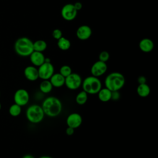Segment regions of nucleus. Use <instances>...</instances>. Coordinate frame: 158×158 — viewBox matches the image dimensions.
Masks as SVG:
<instances>
[{"instance_id": "nucleus-9", "label": "nucleus", "mask_w": 158, "mask_h": 158, "mask_svg": "<svg viewBox=\"0 0 158 158\" xmlns=\"http://www.w3.org/2000/svg\"><path fill=\"white\" fill-rule=\"evenodd\" d=\"M77 10L73 4H66L61 9V15L67 21H72L75 19L77 15Z\"/></svg>"}, {"instance_id": "nucleus-17", "label": "nucleus", "mask_w": 158, "mask_h": 158, "mask_svg": "<svg viewBox=\"0 0 158 158\" xmlns=\"http://www.w3.org/2000/svg\"><path fill=\"white\" fill-rule=\"evenodd\" d=\"M136 93L139 97L146 98L150 94L151 88L146 83L139 84L136 88Z\"/></svg>"}, {"instance_id": "nucleus-5", "label": "nucleus", "mask_w": 158, "mask_h": 158, "mask_svg": "<svg viewBox=\"0 0 158 158\" xmlns=\"http://www.w3.org/2000/svg\"><path fill=\"white\" fill-rule=\"evenodd\" d=\"M25 115L27 120L35 124L41 122L45 115L41 106L38 104L30 106L26 110Z\"/></svg>"}, {"instance_id": "nucleus-1", "label": "nucleus", "mask_w": 158, "mask_h": 158, "mask_svg": "<svg viewBox=\"0 0 158 158\" xmlns=\"http://www.w3.org/2000/svg\"><path fill=\"white\" fill-rule=\"evenodd\" d=\"M41 107L44 115L49 117H56L60 115L62 110L61 101L55 96H49L42 102Z\"/></svg>"}, {"instance_id": "nucleus-34", "label": "nucleus", "mask_w": 158, "mask_h": 158, "mask_svg": "<svg viewBox=\"0 0 158 158\" xmlns=\"http://www.w3.org/2000/svg\"><path fill=\"white\" fill-rule=\"evenodd\" d=\"M0 96H1V93H0Z\"/></svg>"}, {"instance_id": "nucleus-11", "label": "nucleus", "mask_w": 158, "mask_h": 158, "mask_svg": "<svg viewBox=\"0 0 158 158\" xmlns=\"http://www.w3.org/2000/svg\"><path fill=\"white\" fill-rule=\"evenodd\" d=\"M83 118L81 115L77 112L70 114L66 118V124L67 127L76 129L80 127L82 123Z\"/></svg>"}, {"instance_id": "nucleus-32", "label": "nucleus", "mask_w": 158, "mask_h": 158, "mask_svg": "<svg viewBox=\"0 0 158 158\" xmlns=\"http://www.w3.org/2000/svg\"><path fill=\"white\" fill-rule=\"evenodd\" d=\"M39 158H53V157H51L49 156H42L40 157Z\"/></svg>"}, {"instance_id": "nucleus-2", "label": "nucleus", "mask_w": 158, "mask_h": 158, "mask_svg": "<svg viewBox=\"0 0 158 158\" xmlns=\"http://www.w3.org/2000/svg\"><path fill=\"white\" fill-rule=\"evenodd\" d=\"M125 83L124 75L118 72L110 73L104 80L105 87L111 91L120 90L124 86Z\"/></svg>"}, {"instance_id": "nucleus-15", "label": "nucleus", "mask_w": 158, "mask_h": 158, "mask_svg": "<svg viewBox=\"0 0 158 158\" xmlns=\"http://www.w3.org/2000/svg\"><path fill=\"white\" fill-rule=\"evenodd\" d=\"M154 47V43L149 38H143L139 43V48L140 50L146 53L151 52L153 50Z\"/></svg>"}, {"instance_id": "nucleus-33", "label": "nucleus", "mask_w": 158, "mask_h": 158, "mask_svg": "<svg viewBox=\"0 0 158 158\" xmlns=\"http://www.w3.org/2000/svg\"><path fill=\"white\" fill-rule=\"evenodd\" d=\"M1 104L0 102V110H1Z\"/></svg>"}, {"instance_id": "nucleus-6", "label": "nucleus", "mask_w": 158, "mask_h": 158, "mask_svg": "<svg viewBox=\"0 0 158 158\" xmlns=\"http://www.w3.org/2000/svg\"><path fill=\"white\" fill-rule=\"evenodd\" d=\"M81 76L77 73H72L65 78V86L70 90H76L78 89L82 83Z\"/></svg>"}, {"instance_id": "nucleus-24", "label": "nucleus", "mask_w": 158, "mask_h": 158, "mask_svg": "<svg viewBox=\"0 0 158 158\" xmlns=\"http://www.w3.org/2000/svg\"><path fill=\"white\" fill-rule=\"evenodd\" d=\"M59 73L65 78L66 77L69 76L70 74H71L72 73V70L71 67L69 65H64L60 68Z\"/></svg>"}, {"instance_id": "nucleus-16", "label": "nucleus", "mask_w": 158, "mask_h": 158, "mask_svg": "<svg viewBox=\"0 0 158 158\" xmlns=\"http://www.w3.org/2000/svg\"><path fill=\"white\" fill-rule=\"evenodd\" d=\"M49 81L54 88H60L65 84V77L59 73H54L49 78Z\"/></svg>"}, {"instance_id": "nucleus-28", "label": "nucleus", "mask_w": 158, "mask_h": 158, "mask_svg": "<svg viewBox=\"0 0 158 158\" xmlns=\"http://www.w3.org/2000/svg\"><path fill=\"white\" fill-rule=\"evenodd\" d=\"M146 78L144 76H139L137 79V81L139 84H143L146 83Z\"/></svg>"}, {"instance_id": "nucleus-23", "label": "nucleus", "mask_w": 158, "mask_h": 158, "mask_svg": "<svg viewBox=\"0 0 158 158\" xmlns=\"http://www.w3.org/2000/svg\"><path fill=\"white\" fill-rule=\"evenodd\" d=\"M22 112V107L19 105L14 103L9 108V113L12 117L19 116Z\"/></svg>"}, {"instance_id": "nucleus-27", "label": "nucleus", "mask_w": 158, "mask_h": 158, "mask_svg": "<svg viewBox=\"0 0 158 158\" xmlns=\"http://www.w3.org/2000/svg\"><path fill=\"white\" fill-rule=\"evenodd\" d=\"M120 96L119 91H112V94H111V100L113 101H117L119 99Z\"/></svg>"}, {"instance_id": "nucleus-7", "label": "nucleus", "mask_w": 158, "mask_h": 158, "mask_svg": "<svg viewBox=\"0 0 158 158\" xmlns=\"http://www.w3.org/2000/svg\"><path fill=\"white\" fill-rule=\"evenodd\" d=\"M38 77L41 80H49L54 73V67L51 62H44L38 67Z\"/></svg>"}, {"instance_id": "nucleus-30", "label": "nucleus", "mask_w": 158, "mask_h": 158, "mask_svg": "<svg viewBox=\"0 0 158 158\" xmlns=\"http://www.w3.org/2000/svg\"><path fill=\"white\" fill-rule=\"evenodd\" d=\"M73 6L77 11L81 10L83 7V5L80 2H76L75 4H73Z\"/></svg>"}, {"instance_id": "nucleus-20", "label": "nucleus", "mask_w": 158, "mask_h": 158, "mask_svg": "<svg viewBox=\"0 0 158 158\" xmlns=\"http://www.w3.org/2000/svg\"><path fill=\"white\" fill-rule=\"evenodd\" d=\"M57 46L62 51H67L70 49L71 43L67 38L62 36L60 38L57 40Z\"/></svg>"}, {"instance_id": "nucleus-4", "label": "nucleus", "mask_w": 158, "mask_h": 158, "mask_svg": "<svg viewBox=\"0 0 158 158\" xmlns=\"http://www.w3.org/2000/svg\"><path fill=\"white\" fill-rule=\"evenodd\" d=\"M81 86L88 94H96L102 88V83L98 77L91 75L82 80Z\"/></svg>"}, {"instance_id": "nucleus-19", "label": "nucleus", "mask_w": 158, "mask_h": 158, "mask_svg": "<svg viewBox=\"0 0 158 158\" xmlns=\"http://www.w3.org/2000/svg\"><path fill=\"white\" fill-rule=\"evenodd\" d=\"M53 88V86L49 80H42L40 84V90L44 94L49 93Z\"/></svg>"}, {"instance_id": "nucleus-8", "label": "nucleus", "mask_w": 158, "mask_h": 158, "mask_svg": "<svg viewBox=\"0 0 158 158\" xmlns=\"http://www.w3.org/2000/svg\"><path fill=\"white\" fill-rule=\"evenodd\" d=\"M30 100V94L27 90L23 88L17 89L14 94V103L22 107L27 105Z\"/></svg>"}, {"instance_id": "nucleus-31", "label": "nucleus", "mask_w": 158, "mask_h": 158, "mask_svg": "<svg viewBox=\"0 0 158 158\" xmlns=\"http://www.w3.org/2000/svg\"><path fill=\"white\" fill-rule=\"evenodd\" d=\"M22 158H35V157L31 154H25Z\"/></svg>"}, {"instance_id": "nucleus-26", "label": "nucleus", "mask_w": 158, "mask_h": 158, "mask_svg": "<svg viewBox=\"0 0 158 158\" xmlns=\"http://www.w3.org/2000/svg\"><path fill=\"white\" fill-rule=\"evenodd\" d=\"M52 36L56 40H59L62 36V32L60 29H58V28L54 29L52 32Z\"/></svg>"}, {"instance_id": "nucleus-13", "label": "nucleus", "mask_w": 158, "mask_h": 158, "mask_svg": "<svg viewBox=\"0 0 158 158\" xmlns=\"http://www.w3.org/2000/svg\"><path fill=\"white\" fill-rule=\"evenodd\" d=\"M25 77L29 81H34L39 78L38 69L34 65H28L26 67L23 71Z\"/></svg>"}, {"instance_id": "nucleus-21", "label": "nucleus", "mask_w": 158, "mask_h": 158, "mask_svg": "<svg viewBox=\"0 0 158 158\" xmlns=\"http://www.w3.org/2000/svg\"><path fill=\"white\" fill-rule=\"evenodd\" d=\"M47 48V43L45 41L42 40H38L33 42V50L35 51H38L43 52Z\"/></svg>"}, {"instance_id": "nucleus-29", "label": "nucleus", "mask_w": 158, "mask_h": 158, "mask_svg": "<svg viewBox=\"0 0 158 158\" xmlns=\"http://www.w3.org/2000/svg\"><path fill=\"white\" fill-rule=\"evenodd\" d=\"M74 131H75L74 128L67 127V128H66V130H65V133L68 136H72L74 133Z\"/></svg>"}, {"instance_id": "nucleus-3", "label": "nucleus", "mask_w": 158, "mask_h": 158, "mask_svg": "<svg viewBox=\"0 0 158 158\" xmlns=\"http://www.w3.org/2000/svg\"><path fill=\"white\" fill-rule=\"evenodd\" d=\"M14 50L20 56H30L34 51L33 42L27 37L19 38L15 42Z\"/></svg>"}, {"instance_id": "nucleus-10", "label": "nucleus", "mask_w": 158, "mask_h": 158, "mask_svg": "<svg viewBox=\"0 0 158 158\" xmlns=\"http://www.w3.org/2000/svg\"><path fill=\"white\" fill-rule=\"evenodd\" d=\"M107 70V65L106 62H104L98 60L92 65L90 72L91 75L99 78V77L103 75L106 72Z\"/></svg>"}, {"instance_id": "nucleus-14", "label": "nucleus", "mask_w": 158, "mask_h": 158, "mask_svg": "<svg viewBox=\"0 0 158 158\" xmlns=\"http://www.w3.org/2000/svg\"><path fill=\"white\" fill-rule=\"evenodd\" d=\"M30 60L33 65L35 67H39L44 62L45 56L41 52L35 51L30 55Z\"/></svg>"}, {"instance_id": "nucleus-12", "label": "nucleus", "mask_w": 158, "mask_h": 158, "mask_svg": "<svg viewBox=\"0 0 158 158\" xmlns=\"http://www.w3.org/2000/svg\"><path fill=\"white\" fill-rule=\"evenodd\" d=\"M92 34L91 28L86 25L80 26L76 31L77 37L80 40H86L90 38Z\"/></svg>"}, {"instance_id": "nucleus-22", "label": "nucleus", "mask_w": 158, "mask_h": 158, "mask_svg": "<svg viewBox=\"0 0 158 158\" xmlns=\"http://www.w3.org/2000/svg\"><path fill=\"white\" fill-rule=\"evenodd\" d=\"M88 99V94L83 90L77 94L75 97V101L78 105H83L87 102Z\"/></svg>"}, {"instance_id": "nucleus-18", "label": "nucleus", "mask_w": 158, "mask_h": 158, "mask_svg": "<svg viewBox=\"0 0 158 158\" xmlns=\"http://www.w3.org/2000/svg\"><path fill=\"white\" fill-rule=\"evenodd\" d=\"M111 94L112 91L106 87L102 88L98 93V99L103 102H107L111 100Z\"/></svg>"}, {"instance_id": "nucleus-25", "label": "nucleus", "mask_w": 158, "mask_h": 158, "mask_svg": "<svg viewBox=\"0 0 158 158\" xmlns=\"http://www.w3.org/2000/svg\"><path fill=\"white\" fill-rule=\"evenodd\" d=\"M110 57L109 53L106 51H103L100 52L99 54V60H101L104 62H106Z\"/></svg>"}]
</instances>
